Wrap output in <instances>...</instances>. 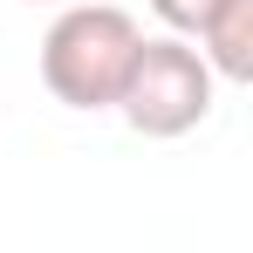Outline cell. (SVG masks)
Returning a JSON list of instances; mask_svg holds the SVG:
<instances>
[{
    "instance_id": "5b68a950",
    "label": "cell",
    "mask_w": 253,
    "mask_h": 253,
    "mask_svg": "<svg viewBox=\"0 0 253 253\" xmlns=\"http://www.w3.org/2000/svg\"><path fill=\"white\" fill-rule=\"evenodd\" d=\"M42 7H76V0H42Z\"/></svg>"
},
{
    "instance_id": "6da1fadb",
    "label": "cell",
    "mask_w": 253,
    "mask_h": 253,
    "mask_svg": "<svg viewBox=\"0 0 253 253\" xmlns=\"http://www.w3.org/2000/svg\"><path fill=\"white\" fill-rule=\"evenodd\" d=\"M144 48V28L110 0H76L42 35V83L69 110H117L124 76Z\"/></svg>"
},
{
    "instance_id": "7a4b0ae2",
    "label": "cell",
    "mask_w": 253,
    "mask_h": 253,
    "mask_svg": "<svg viewBox=\"0 0 253 253\" xmlns=\"http://www.w3.org/2000/svg\"><path fill=\"white\" fill-rule=\"evenodd\" d=\"M212 69L199 62V48L178 42V35H144L137 62L124 76V96H117V117H124L137 137L151 144H171V137H192V130L212 117Z\"/></svg>"
},
{
    "instance_id": "3957f363",
    "label": "cell",
    "mask_w": 253,
    "mask_h": 253,
    "mask_svg": "<svg viewBox=\"0 0 253 253\" xmlns=\"http://www.w3.org/2000/svg\"><path fill=\"white\" fill-rule=\"evenodd\" d=\"M192 48L212 69V83H253V0H219Z\"/></svg>"
},
{
    "instance_id": "277c9868",
    "label": "cell",
    "mask_w": 253,
    "mask_h": 253,
    "mask_svg": "<svg viewBox=\"0 0 253 253\" xmlns=\"http://www.w3.org/2000/svg\"><path fill=\"white\" fill-rule=\"evenodd\" d=\"M212 7H219V0H151V14L165 21L178 42H192V35L206 28V14H212Z\"/></svg>"
}]
</instances>
